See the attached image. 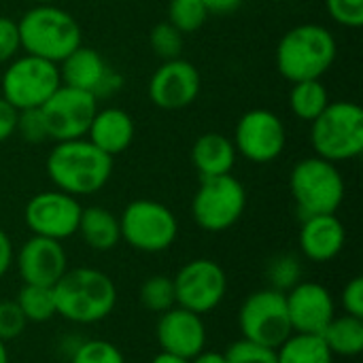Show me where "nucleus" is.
Returning <instances> with one entry per match:
<instances>
[{"label": "nucleus", "instance_id": "1", "mask_svg": "<svg viewBox=\"0 0 363 363\" xmlns=\"http://www.w3.org/2000/svg\"><path fill=\"white\" fill-rule=\"evenodd\" d=\"M45 168L55 189L79 198L98 194L111 181L113 157L87 138H74L55 143Z\"/></svg>", "mask_w": 363, "mask_h": 363}, {"label": "nucleus", "instance_id": "2", "mask_svg": "<svg viewBox=\"0 0 363 363\" xmlns=\"http://www.w3.org/2000/svg\"><path fill=\"white\" fill-rule=\"evenodd\" d=\"M55 311L62 319L77 325H94L111 317L117 306L113 279L96 268L66 270L53 285Z\"/></svg>", "mask_w": 363, "mask_h": 363}, {"label": "nucleus", "instance_id": "3", "mask_svg": "<svg viewBox=\"0 0 363 363\" xmlns=\"http://www.w3.org/2000/svg\"><path fill=\"white\" fill-rule=\"evenodd\" d=\"M338 43L321 23H300L277 45V70L291 83L321 79L336 62Z\"/></svg>", "mask_w": 363, "mask_h": 363}, {"label": "nucleus", "instance_id": "4", "mask_svg": "<svg viewBox=\"0 0 363 363\" xmlns=\"http://www.w3.org/2000/svg\"><path fill=\"white\" fill-rule=\"evenodd\" d=\"M23 53L60 64L83 45L79 21L55 4H34L17 21Z\"/></svg>", "mask_w": 363, "mask_h": 363}, {"label": "nucleus", "instance_id": "5", "mask_svg": "<svg viewBox=\"0 0 363 363\" xmlns=\"http://www.w3.org/2000/svg\"><path fill=\"white\" fill-rule=\"evenodd\" d=\"M315 155L328 162H349L363 151V108L351 100H336L311 121Z\"/></svg>", "mask_w": 363, "mask_h": 363}, {"label": "nucleus", "instance_id": "6", "mask_svg": "<svg viewBox=\"0 0 363 363\" xmlns=\"http://www.w3.org/2000/svg\"><path fill=\"white\" fill-rule=\"evenodd\" d=\"M289 191L302 219L332 215L345 200V179L334 162L313 155L294 166L289 174Z\"/></svg>", "mask_w": 363, "mask_h": 363}, {"label": "nucleus", "instance_id": "7", "mask_svg": "<svg viewBox=\"0 0 363 363\" xmlns=\"http://www.w3.org/2000/svg\"><path fill=\"white\" fill-rule=\"evenodd\" d=\"M121 240L140 253L168 251L179 236V221L174 213L157 200H134L121 217Z\"/></svg>", "mask_w": 363, "mask_h": 363}, {"label": "nucleus", "instance_id": "8", "mask_svg": "<svg viewBox=\"0 0 363 363\" xmlns=\"http://www.w3.org/2000/svg\"><path fill=\"white\" fill-rule=\"evenodd\" d=\"M2 98L17 111L40 108L62 85L60 68L53 62L23 53L13 57L2 72Z\"/></svg>", "mask_w": 363, "mask_h": 363}, {"label": "nucleus", "instance_id": "9", "mask_svg": "<svg viewBox=\"0 0 363 363\" xmlns=\"http://www.w3.org/2000/svg\"><path fill=\"white\" fill-rule=\"evenodd\" d=\"M247 208V189L234 174L202 179L194 202V221L204 232H225L240 221Z\"/></svg>", "mask_w": 363, "mask_h": 363}, {"label": "nucleus", "instance_id": "10", "mask_svg": "<svg viewBox=\"0 0 363 363\" xmlns=\"http://www.w3.org/2000/svg\"><path fill=\"white\" fill-rule=\"evenodd\" d=\"M238 328L242 338L279 349L291 334L285 294L272 287L253 291L238 311Z\"/></svg>", "mask_w": 363, "mask_h": 363}, {"label": "nucleus", "instance_id": "11", "mask_svg": "<svg viewBox=\"0 0 363 363\" xmlns=\"http://www.w3.org/2000/svg\"><path fill=\"white\" fill-rule=\"evenodd\" d=\"M98 111V98L89 91L60 85L51 98L40 106V115L49 134V140H74L85 138Z\"/></svg>", "mask_w": 363, "mask_h": 363}, {"label": "nucleus", "instance_id": "12", "mask_svg": "<svg viewBox=\"0 0 363 363\" xmlns=\"http://www.w3.org/2000/svg\"><path fill=\"white\" fill-rule=\"evenodd\" d=\"M174 281L177 306L187 308L196 315L213 313L228 294V274L225 270L206 257L187 262Z\"/></svg>", "mask_w": 363, "mask_h": 363}, {"label": "nucleus", "instance_id": "13", "mask_svg": "<svg viewBox=\"0 0 363 363\" xmlns=\"http://www.w3.org/2000/svg\"><path fill=\"white\" fill-rule=\"evenodd\" d=\"M236 153L253 164H270L285 151L287 130L283 119L268 108L247 111L236 128L232 138Z\"/></svg>", "mask_w": 363, "mask_h": 363}, {"label": "nucleus", "instance_id": "14", "mask_svg": "<svg viewBox=\"0 0 363 363\" xmlns=\"http://www.w3.org/2000/svg\"><path fill=\"white\" fill-rule=\"evenodd\" d=\"M83 206L70 194L49 189L32 196L23 208L26 225L34 236L66 240L77 234Z\"/></svg>", "mask_w": 363, "mask_h": 363}, {"label": "nucleus", "instance_id": "15", "mask_svg": "<svg viewBox=\"0 0 363 363\" xmlns=\"http://www.w3.org/2000/svg\"><path fill=\"white\" fill-rule=\"evenodd\" d=\"M202 89L198 68L183 60H166L149 81V100L164 111H181L196 102Z\"/></svg>", "mask_w": 363, "mask_h": 363}, {"label": "nucleus", "instance_id": "16", "mask_svg": "<svg viewBox=\"0 0 363 363\" xmlns=\"http://www.w3.org/2000/svg\"><path fill=\"white\" fill-rule=\"evenodd\" d=\"M289 323L296 334H323L336 317V302L332 291L315 281H300L285 294Z\"/></svg>", "mask_w": 363, "mask_h": 363}, {"label": "nucleus", "instance_id": "17", "mask_svg": "<svg viewBox=\"0 0 363 363\" xmlns=\"http://www.w3.org/2000/svg\"><path fill=\"white\" fill-rule=\"evenodd\" d=\"M13 266H17L23 285L53 287L68 270V255L60 240L32 234V238L15 251Z\"/></svg>", "mask_w": 363, "mask_h": 363}, {"label": "nucleus", "instance_id": "18", "mask_svg": "<svg viewBox=\"0 0 363 363\" xmlns=\"http://www.w3.org/2000/svg\"><path fill=\"white\" fill-rule=\"evenodd\" d=\"M57 68L62 85L89 91L96 98L106 94L111 96L121 85V77L113 68H108L104 57L91 47L79 45L70 55H66L57 64Z\"/></svg>", "mask_w": 363, "mask_h": 363}, {"label": "nucleus", "instance_id": "19", "mask_svg": "<svg viewBox=\"0 0 363 363\" xmlns=\"http://www.w3.org/2000/svg\"><path fill=\"white\" fill-rule=\"evenodd\" d=\"M155 336L160 349L185 359H194L206 349V325L202 315L174 306L160 315Z\"/></svg>", "mask_w": 363, "mask_h": 363}, {"label": "nucleus", "instance_id": "20", "mask_svg": "<svg viewBox=\"0 0 363 363\" xmlns=\"http://www.w3.org/2000/svg\"><path fill=\"white\" fill-rule=\"evenodd\" d=\"M347 242V230L342 221L332 215H313L302 219L300 230V251L306 259L315 264L332 262L340 255Z\"/></svg>", "mask_w": 363, "mask_h": 363}, {"label": "nucleus", "instance_id": "21", "mask_svg": "<svg viewBox=\"0 0 363 363\" xmlns=\"http://www.w3.org/2000/svg\"><path fill=\"white\" fill-rule=\"evenodd\" d=\"M134 134H136V125L132 115L125 113L123 108L108 106L96 111L85 138L106 155L115 157L132 145Z\"/></svg>", "mask_w": 363, "mask_h": 363}, {"label": "nucleus", "instance_id": "22", "mask_svg": "<svg viewBox=\"0 0 363 363\" xmlns=\"http://www.w3.org/2000/svg\"><path fill=\"white\" fill-rule=\"evenodd\" d=\"M236 155L238 153L232 138H228L221 132H206L198 136V140L191 147V162L202 179L232 174Z\"/></svg>", "mask_w": 363, "mask_h": 363}, {"label": "nucleus", "instance_id": "23", "mask_svg": "<svg viewBox=\"0 0 363 363\" xmlns=\"http://www.w3.org/2000/svg\"><path fill=\"white\" fill-rule=\"evenodd\" d=\"M77 234L94 251H111L121 240L119 217L102 206H87L81 211Z\"/></svg>", "mask_w": 363, "mask_h": 363}, {"label": "nucleus", "instance_id": "24", "mask_svg": "<svg viewBox=\"0 0 363 363\" xmlns=\"http://www.w3.org/2000/svg\"><path fill=\"white\" fill-rule=\"evenodd\" d=\"M321 338L334 357H357L363 353V319L336 315L323 330Z\"/></svg>", "mask_w": 363, "mask_h": 363}, {"label": "nucleus", "instance_id": "25", "mask_svg": "<svg viewBox=\"0 0 363 363\" xmlns=\"http://www.w3.org/2000/svg\"><path fill=\"white\" fill-rule=\"evenodd\" d=\"M279 363H334V355L319 334H291L279 349Z\"/></svg>", "mask_w": 363, "mask_h": 363}, {"label": "nucleus", "instance_id": "26", "mask_svg": "<svg viewBox=\"0 0 363 363\" xmlns=\"http://www.w3.org/2000/svg\"><path fill=\"white\" fill-rule=\"evenodd\" d=\"M330 91L321 79L298 81L289 91V108L302 121H315L330 104Z\"/></svg>", "mask_w": 363, "mask_h": 363}, {"label": "nucleus", "instance_id": "27", "mask_svg": "<svg viewBox=\"0 0 363 363\" xmlns=\"http://www.w3.org/2000/svg\"><path fill=\"white\" fill-rule=\"evenodd\" d=\"M15 302L21 308V313H23L28 323H47V321H51L57 315L55 298H53V287L23 285L19 289Z\"/></svg>", "mask_w": 363, "mask_h": 363}, {"label": "nucleus", "instance_id": "28", "mask_svg": "<svg viewBox=\"0 0 363 363\" xmlns=\"http://www.w3.org/2000/svg\"><path fill=\"white\" fill-rule=\"evenodd\" d=\"M140 304L155 313L162 315L170 308L177 306V294H174V281L166 274H153L140 285Z\"/></svg>", "mask_w": 363, "mask_h": 363}, {"label": "nucleus", "instance_id": "29", "mask_svg": "<svg viewBox=\"0 0 363 363\" xmlns=\"http://www.w3.org/2000/svg\"><path fill=\"white\" fill-rule=\"evenodd\" d=\"M208 17L211 15L202 0H170L168 4V23L181 34L198 32Z\"/></svg>", "mask_w": 363, "mask_h": 363}, {"label": "nucleus", "instance_id": "30", "mask_svg": "<svg viewBox=\"0 0 363 363\" xmlns=\"http://www.w3.org/2000/svg\"><path fill=\"white\" fill-rule=\"evenodd\" d=\"M266 274H268V281H270L272 289L287 294L289 289H294L302 281V264H300V259L296 255L283 253V255L274 257L268 264Z\"/></svg>", "mask_w": 363, "mask_h": 363}, {"label": "nucleus", "instance_id": "31", "mask_svg": "<svg viewBox=\"0 0 363 363\" xmlns=\"http://www.w3.org/2000/svg\"><path fill=\"white\" fill-rule=\"evenodd\" d=\"M70 363H125L121 349L108 340H81L74 353L68 357Z\"/></svg>", "mask_w": 363, "mask_h": 363}, {"label": "nucleus", "instance_id": "32", "mask_svg": "<svg viewBox=\"0 0 363 363\" xmlns=\"http://www.w3.org/2000/svg\"><path fill=\"white\" fill-rule=\"evenodd\" d=\"M149 43H151V51L160 60H164V62L166 60L181 57V51H183V34L174 26H170L168 21L153 26L151 36H149Z\"/></svg>", "mask_w": 363, "mask_h": 363}, {"label": "nucleus", "instance_id": "33", "mask_svg": "<svg viewBox=\"0 0 363 363\" xmlns=\"http://www.w3.org/2000/svg\"><path fill=\"white\" fill-rule=\"evenodd\" d=\"M223 355H225L228 363H279L277 362V349L251 342L247 338L232 342Z\"/></svg>", "mask_w": 363, "mask_h": 363}, {"label": "nucleus", "instance_id": "34", "mask_svg": "<svg viewBox=\"0 0 363 363\" xmlns=\"http://www.w3.org/2000/svg\"><path fill=\"white\" fill-rule=\"evenodd\" d=\"M15 134H19L26 143H32V145H38V143L49 140V134H47V128H45L40 108H26V111H19Z\"/></svg>", "mask_w": 363, "mask_h": 363}, {"label": "nucleus", "instance_id": "35", "mask_svg": "<svg viewBox=\"0 0 363 363\" xmlns=\"http://www.w3.org/2000/svg\"><path fill=\"white\" fill-rule=\"evenodd\" d=\"M330 17L345 28L363 26V0H325Z\"/></svg>", "mask_w": 363, "mask_h": 363}, {"label": "nucleus", "instance_id": "36", "mask_svg": "<svg viewBox=\"0 0 363 363\" xmlns=\"http://www.w3.org/2000/svg\"><path fill=\"white\" fill-rule=\"evenodd\" d=\"M28 321L17 302H0V340L9 342L23 334Z\"/></svg>", "mask_w": 363, "mask_h": 363}, {"label": "nucleus", "instance_id": "37", "mask_svg": "<svg viewBox=\"0 0 363 363\" xmlns=\"http://www.w3.org/2000/svg\"><path fill=\"white\" fill-rule=\"evenodd\" d=\"M21 51L17 21L0 15V64H9Z\"/></svg>", "mask_w": 363, "mask_h": 363}, {"label": "nucleus", "instance_id": "38", "mask_svg": "<svg viewBox=\"0 0 363 363\" xmlns=\"http://www.w3.org/2000/svg\"><path fill=\"white\" fill-rule=\"evenodd\" d=\"M340 304L345 308V315H351V317H357L363 319V279L362 277H355L351 279L345 289H342V296H340Z\"/></svg>", "mask_w": 363, "mask_h": 363}, {"label": "nucleus", "instance_id": "39", "mask_svg": "<svg viewBox=\"0 0 363 363\" xmlns=\"http://www.w3.org/2000/svg\"><path fill=\"white\" fill-rule=\"evenodd\" d=\"M17 117H19V111L0 96V143L9 140L15 130H17Z\"/></svg>", "mask_w": 363, "mask_h": 363}, {"label": "nucleus", "instance_id": "40", "mask_svg": "<svg viewBox=\"0 0 363 363\" xmlns=\"http://www.w3.org/2000/svg\"><path fill=\"white\" fill-rule=\"evenodd\" d=\"M15 262V247H13V240L11 236L0 228V279L11 270Z\"/></svg>", "mask_w": 363, "mask_h": 363}, {"label": "nucleus", "instance_id": "41", "mask_svg": "<svg viewBox=\"0 0 363 363\" xmlns=\"http://www.w3.org/2000/svg\"><path fill=\"white\" fill-rule=\"evenodd\" d=\"M208 15H232L236 13L245 0H202Z\"/></svg>", "mask_w": 363, "mask_h": 363}, {"label": "nucleus", "instance_id": "42", "mask_svg": "<svg viewBox=\"0 0 363 363\" xmlns=\"http://www.w3.org/2000/svg\"><path fill=\"white\" fill-rule=\"evenodd\" d=\"M189 363H228L225 362V355L223 353H217V351H202L198 353L194 359H189Z\"/></svg>", "mask_w": 363, "mask_h": 363}, {"label": "nucleus", "instance_id": "43", "mask_svg": "<svg viewBox=\"0 0 363 363\" xmlns=\"http://www.w3.org/2000/svg\"><path fill=\"white\" fill-rule=\"evenodd\" d=\"M151 363H189V359L185 357H179V355H172V353H166V351H160Z\"/></svg>", "mask_w": 363, "mask_h": 363}, {"label": "nucleus", "instance_id": "44", "mask_svg": "<svg viewBox=\"0 0 363 363\" xmlns=\"http://www.w3.org/2000/svg\"><path fill=\"white\" fill-rule=\"evenodd\" d=\"M0 363H9V349L4 340H0Z\"/></svg>", "mask_w": 363, "mask_h": 363}, {"label": "nucleus", "instance_id": "45", "mask_svg": "<svg viewBox=\"0 0 363 363\" xmlns=\"http://www.w3.org/2000/svg\"><path fill=\"white\" fill-rule=\"evenodd\" d=\"M34 4H53L55 0H32Z\"/></svg>", "mask_w": 363, "mask_h": 363}]
</instances>
